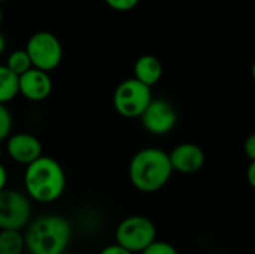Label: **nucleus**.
<instances>
[{"label": "nucleus", "mask_w": 255, "mask_h": 254, "mask_svg": "<svg viewBox=\"0 0 255 254\" xmlns=\"http://www.w3.org/2000/svg\"><path fill=\"white\" fill-rule=\"evenodd\" d=\"M24 187L30 199L39 204H51L64 193L66 174L55 159L40 156L25 166Z\"/></svg>", "instance_id": "obj_1"}, {"label": "nucleus", "mask_w": 255, "mask_h": 254, "mask_svg": "<svg viewBox=\"0 0 255 254\" xmlns=\"http://www.w3.org/2000/svg\"><path fill=\"white\" fill-rule=\"evenodd\" d=\"M173 172L169 154L160 148H143L137 151L128 165V177L134 189L143 193L161 190Z\"/></svg>", "instance_id": "obj_2"}, {"label": "nucleus", "mask_w": 255, "mask_h": 254, "mask_svg": "<svg viewBox=\"0 0 255 254\" xmlns=\"http://www.w3.org/2000/svg\"><path fill=\"white\" fill-rule=\"evenodd\" d=\"M72 238L70 223L60 216H42L33 220L24 235L31 254H63Z\"/></svg>", "instance_id": "obj_3"}, {"label": "nucleus", "mask_w": 255, "mask_h": 254, "mask_svg": "<svg viewBox=\"0 0 255 254\" xmlns=\"http://www.w3.org/2000/svg\"><path fill=\"white\" fill-rule=\"evenodd\" d=\"M151 100V87L137 81L136 78L120 82L112 97L114 109L124 118H140Z\"/></svg>", "instance_id": "obj_4"}, {"label": "nucleus", "mask_w": 255, "mask_h": 254, "mask_svg": "<svg viewBox=\"0 0 255 254\" xmlns=\"http://www.w3.org/2000/svg\"><path fill=\"white\" fill-rule=\"evenodd\" d=\"M30 57L31 67L51 72L57 69L63 60V46L60 39L49 31L33 33L24 48Z\"/></svg>", "instance_id": "obj_5"}, {"label": "nucleus", "mask_w": 255, "mask_h": 254, "mask_svg": "<svg viewBox=\"0 0 255 254\" xmlns=\"http://www.w3.org/2000/svg\"><path fill=\"white\" fill-rule=\"evenodd\" d=\"M155 226L143 216H131L124 219L115 232L117 244L131 253H142L151 243L155 241Z\"/></svg>", "instance_id": "obj_6"}, {"label": "nucleus", "mask_w": 255, "mask_h": 254, "mask_svg": "<svg viewBox=\"0 0 255 254\" xmlns=\"http://www.w3.org/2000/svg\"><path fill=\"white\" fill-rule=\"evenodd\" d=\"M31 216L28 196L18 190L3 189L0 192V231H21L27 226Z\"/></svg>", "instance_id": "obj_7"}, {"label": "nucleus", "mask_w": 255, "mask_h": 254, "mask_svg": "<svg viewBox=\"0 0 255 254\" xmlns=\"http://www.w3.org/2000/svg\"><path fill=\"white\" fill-rule=\"evenodd\" d=\"M143 129L155 136L167 135L178 121V115L172 103L163 99H152L148 108L140 115Z\"/></svg>", "instance_id": "obj_8"}, {"label": "nucleus", "mask_w": 255, "mask_h": 254, "mask_svg": "<svg viewBox=\"0 0 255 254\" xmlns=\"http://www.w3.org/2000/svg\"><path fill=\"white\" fill-rule=\"evenodd\" d=\"M19 94L30 102H43L52 93V79L49 72L30 67L18 76Z\"/></svg>", "instance_id": "obj_9"}, {"label": "nucleus", "mask_w": 255, "mask_h": 254, "mask_svg": "<svg viewBox=\"0 0 255 254\" xmlns=\"http://www.w3.org/2000/svg\"><path fill=\"white\" fill-rule=\"evenodd\" d=\"M6 153L13 162L27 166L42 156V144L34 135L19 132L7 136Z\"/></svg>", "instance_id": "obj_10"}, {"label": "nucleus", "mask_w": 255, "mask_h": 254, "mask_svg": "<svg viewBox=\"0 0 255 254\" xmlns=\"http://www.w3.org/2000/svg\"><path fill=\"white\" fill-rule=\"evenodd\" d=\"M169 159L173 171L179 174H196L205 165V153L197 144L184 142L176 145L170 153Z\"/></svg>", "instance_id": "obj_11"}, {"label": "nucleus", "mask_w": 255, "mask_h": 254, "mask_svg": "<svg viewBox=\"0 0 255 254\" xmlns=\"http://www.w3.org/2000/svg\"><path fill=\"white\" fill-rule=\"evenodd\" d=\"M133 72H134V78L137 81L152 87L161 79L163 64L155 55L145 54V55H142V57H139L136 60Z\"/></svg>", "instance_id": "obj_12"}, {"label": "nucleus", "mask_w": 255, "mask_h": 254, "mask_svg": "<svg viewBox=\"0 0 255 254\" xmlns=\"http://www.w3.org/2000/svg\"><path fill=\"white\" fill-rule=\"evenodd\" d=\"M19 94L18 75L6 64H0V103L6 105Z\"/></svg>", "instance_id": "obj_13"}, {"label": "nucleus", "mask_w": 255, "mask_h": 254, "mask_svg": "<svg viewBox=\"0 0 255 254\" xmlns=\"http://www.w3.org/2000/svg\"><path fill=\"white\" fill-rule=\"evenodd\" d=\"M24 247L25 241L19 231L3 229L0 232V254H21Z\"/></svg>", "instance_id": "obj_14"}, {"label": "nucleus", "mask_w": 255, "mask_h": 254, "mask_svg": "<svg viewBox=\"0 0 255 254\" xmlns=\"http://www.w3.org/2000/svg\"><path fill=\"white\" fill-rule=\"evenodd\" d=\"M4 64H6L12 72H15L18 76L31 67V61H30V57H28V54H27L25 49H15V51H12V52L7 55Z\"/></svg>", "instance_id": "obj_15"}, {"label": "nucleus", "mask_w": 255, "mask_h": 254, "mask_svg": "<svg viewBox=\"0 0 255 254\" xmlns=\"http://www.w3.org/2000/svg\"><path fill=\"white\" fill-rule=\"evenodd\" d=\"M12 132V114L6 105L0 103V142L7 139Z\"/></svg>", "instance_id": "obj_16"}, {"label": "nucleus", "mask_w": 255, "mask_h": 254, "mask_svg": "<svg viewBox=\"0 0 255 254\" xmlns=\"http://www.w3.org/2000/svg\"><path fill=\"white\" fill-rule=\"evenodd\" d=\"M140 254H179L178 250L169 244V243H163V241H154L151 243Z\"/></svg>", "instance_id": "obj_17"}, {"label": "nucleus", "mask_w": 255, "mask_h": 254, "mask_svg": "<svg viewBox=\"0 0 255 254\" xmlns=\"http://www.w3.org/2000/svg\"><path fill=\"white\" fill-rule=\"evenodd\" d=\"M103 1L117 12H128L134 9L140 0H103Z\"/></svg>", "instance_id": "obj_18"}, {"label": "nucleus", "mask_w": 255, "mask_h": 254, "mask_svg": "<svg viewBox=\"0 0 255 254\" xmlns=\"http://www.w3.org/2000/svg\"><path fill=\"white\" fill-rule=\"evenodd\" d=\"M244 151L247 154V157L253 162L255 160V133H251L244 144Z\"/></svg>", "instance_id": "obj_19"}, {"label": "nucleus", "mask_w": 255, "mask_h": 254, "mask_svg": "<svg viewBox=\"0 0 255 254\" xmlns=\"http://www.w3.org/2000/svg\"><path fill=\"white\" fill-rule=\"evenodd\" d=\"M99 254H134V253L128 252L127 249L121 247L120 244H114V246H108V247H105V249H103V250H102Z\"/></svg>", "instance_id": "obj_20"}, {"label": "nucleus", "mask_w": 255, "mask_h": 254, "mask_svg": "<svg viewBox=\"0 0 255 254\" xmlns=\"http://www.w3.org/2000/svg\"><path fill=\"white\" fill-rule=\"evenodd\" d=\"M247 177H248L250 186L255 190V160L251 162V165H250V168H248V172H247Z\"/></svg>", "instance_id": "obj_21"}, {"label": "nucleus", "mask_w": 255, "mask_h": 254, "mask_svg": "<svg viewBox=\"0 0 255 254\" xmlns=\"http://www.w3.org/2000/svg\"><path fill=\"white\" fill-rule=\"evenodd\" d=\"M6 183H7V172L6 168L0 163V192L6 189Z\"/></svg>", "instance_id": "obj_22"}, {"label": "nucleus", "mask_w": 255, "mask_h": 254, "mask_svg": "<svg viewBox=\"0 0 255 254\" xmlns=\"http://www.w3.org/2000/svg\"><path fill=\"white\" fill-rule=\"evenodd\" d=\"M4 49H6V39H4L3 33H0V57L3 55Z\"/></svg>", "instance_id": "obj_23"}, {"label": "nucleus", "mask_w": 255, "mask_h": 254, "mask_svg": "<svg viewBox=\"0 0 255 254\" xmlns=\"http://www.w3.org/2000/svg\"><path fill=\"white\" fill-rule=\"evenodd\" d=\"M251 73H253V78H254V81H255V61H254V64H253V69H251Z\"/></svg>", "instance_id": "obj_24"}, {"label": "nucleus", "mask_w": 255, "mask_h": 254, "mask_svg": "<svg viewBox=\"0 0 255 254\" xmlns=\"http://www.w3.org/2000/svg\"><path fill=\"white\" fill-rule=\"evenodd\" d=\"M1 156H3V148H1V142H0V159H1Z\"/></svg>", "instance_id": "obj_25"}, {"label": "nucleus", "mask_w": 255, "mask_h": 254, "mask_svg": "<svg viewBox=\"0 0 255 254\" xmlns=\"http://www.w3.org/2000/svg\"><path fill=\"white\" fill-rule=\"evenodd\" d=\"M1 21H3V12H1V9H0V24H1Z\"/></svg>", "instance_id": "obj_26"}, {"label": "nucleus", "mask_w": 255, "mask_h": 254, "mask_svg": "<svg viewBox=\"0 0 255 254\" xmlns=\"http://www.w3.org/2000/svg\"><path fill=\"white\" fill-rule=\"evenodd\" d=\"M1 1H3V0H0V4H1Z\"/></svg>", "instance_id": "obj_27"}]
</instances>
